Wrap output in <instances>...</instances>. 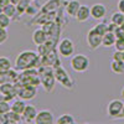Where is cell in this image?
Listing matches in <instances>:
<instances>
[{
	"instance_id": "cell-22",
	"label": "cell",
	"mask_w": 124,
	"mask_h": 124,
	"mask_svg": "<svg viewBox=\"0 0 124 124\" xmlns=\"http://www.w3.org/2000/svg\"><path fill=\"white\" fill-rule=\"evenodd\" d=\"M56 124H75L76 123V119L73 118V116L70 114V113H65V114L60 116L56 120H55Z\"/></svg>"
},
{
	"instance_id": "cell-4",
	"label": "cell",
	"mask_w": 124,
	"mask_h": 124,
	"mask_svg": "<svg viewBox=\"0 0 124 124\" xmlns=\"http://www.w3.org/2000/svg\"><path fill=\"white\" fill-rule=\"evenodd\" d=\"M89 58L86 55L82 54H77L73 55L71 57V68L73 70L77 73H82V72H86L89 68Z\"/></svg>"
},
{
	"instance_id": "cell-21",
	"label": "cell",
	"mask_w": 124,
	"mask_h": 124,
	"mask_svg": "<svg viewBox=\"0 0 124 124\" xmlns=\"http://www.w3.org/2000/svg\"><path fill=\"white\" fill-rule=\"evenodd\" d=\"M3 13H5V14H6L10 19H11V20H14V19L19 15V13H17V8H16V5L13 4V3L8 4V5L3 9Z\"/></svg>"
},
{
	"instance_id": "cell-14",
	"label": "cell",
	"mask_w": 124,
	"mask_h": 124,
	"mask_svg": "<svg viewBox=\"0 0 124 124\" xmlns=\"http://www.w3.org/2000/svg\"><path fill=\"white\" fill-rule=\"evenodd\" d=\"M37 109H36V107L35 106H32V104H26V107H25V109H24V112H23V114H21V117H23V122H26V123H32V122H35V118H36V116H37Z\"/></svg>"
},
{
	"instance_id": "cell-36",
	"label": "cell",
	"mask_w": 124,
	"mask_h": 124,
	"mask_svg": "<svg viewBox=\"0 0 124 124\" xmlns=\"http://www.w3.org/2000/svg\"><path fill=\"white\" fill-rule=\"evenodd\" d=\"M8 4H10V0H0V6H1L3 9H4Z\"/></svg>"
},
{
	"instance_id": "cell-15",
	"label": "cell",
	"mask_w": 124,
	"mask_h": 124,
	"mask_svg": "<svg viewBox=\"0 0 124 124\" xmlns=\"http://www.w3.org/2000/svg\"><path fill=\"white\" fill-rule=\"evenodd\" d=\"M48 40L47 37V32L45 31V29H36L32 34V42L36 45V46H40L45 44L46 41Z\"/></svg>"
},
{
	"instance_id": "cell-17",
	"label": "cell",
	"mask_w": 124,
	"mask_h": 124,
	"mask_svg": "<svg viewBox=\"0 0 124 124\" xmlns=\"http://www.w3.org/2000/svg\"><path fill=\"white\" fill-rule=\"evenodd\" d=\"M81 5L82 4L78 1V0H70V1L66 4V14L71 17H76Z\"/></svg>"
},
{
	"instance_id": "cell-29",
	"label": "cell",
	"mask_w": 124,
	"mask_h": 124,
	"mask_svg": "<svg viewBox=\"0 0 124 124\" xmlns=\"http://www.w3.org/2000/svg\"><path fill=\"white\" fill-rule=\"evenodd\" d=\"M94 30L97 31L98 34H101V35L103 36L106 32H108V25H107L104 21H102V23H99V24H97V25L94 26Z\"/></svg>"
},
{
	"instance_id": "cell-5",
	"label": "cell",
	"mask_w": 124,
	"mask_h": 124,
	"mask_svg": "<svg viewBox=\"0 0 124 124\" xmlns=\"http://www.w3.org/2000/svg\"><path fill=\"white\" fill-rule=\"evenodd\" d=\"M54 72H55V77H56V81L58 82V83H61L62 86H63L65 88L67 89H72L73 88V85H75V81L73 78H72L68 72L65 70L63 66H57L54 68Z\"/></svg>"
},
{
	"instance_id": "cell-30",
	"label": "cell",
	"mask_w": 124,
	"mask_h": 124,
	"mask_svg": "<svg viewBox=\"0 0 124 124\" xmlns=\"http://www.w3.org/2000/svg\"><path fill=\"white\" fill-rule=\"evenodd\" d=\"M8 37H9V34H8L6 29L0 27V45H3L5 41L8 40Z\"/></svg>"
},
{
	"instance_id": "cell-35",
	"label": "cell",
	"mask_w": 124,
	"mask_h": 124,
	"mask_svg": "<svg viewBox=\"0 0 124 124\" xmlns=\"http://www.w3.org/2000/svg\"><path fill=\"white\" fill-rule=\"evenodd\" d=\"M0 124H8L6 114H0Z\"/></svg>"
},
{
	"instance_id": "cell-23",
	"label": "cell",
	"mask_w": 124,
	"mask_h": 124,
	"mask_svg": "<svg viewBox=\"0 0 124 124\" xmlns=\"http://www.w3.org/2000/svg\"><path fill=\"white\" fill-rule=\"evenodd\" d=\"M6 118H8V124H16V123L23 122L21 114H17V113H15L13 110L6 113Z\"/></svg>"
},
{
	"instance_id": "cell-32",
	"label": "cell",
	"mask_w": 124,
	"mask_h": 124,
	"mask_svg": "<svg viewBox=\"0 0 124 124\" xmlns=\"http://www.w3.org/2000/svg\"><path fill=\"white\" fill-rule=\"evenodd\" d=\"M37 10H39V8L32 6V4H30V5H29V8L26 9L25 14H26V15H29V16H32V15H35V14L37 13Z\"/></svg>"
},
{
	"instance_id": "cell-8",
	"label": "cell",
	"mask_w": 124,
	"mask_h": 124,
	"mask_svg": "<svg viewBox=\"0 0 124 124\" xmlns=\"http://www.w3.org/2000/svg\"><path fill=\"white\" fill-rule=\"evenodd\" d=\"M36 96H37V87L17 83V97L19 98H21L24 101H31Z\"/></svg>"
},
{
	"instance_id": "cell-18",
	"label": "cell",
	"mask_w": 124,
	"mask_h": 124,
	"mask_svg": "<svg viewBox=\"0 0 124 124\" xmlns=\"http://www.w3.org/2000/svg\"><path fill=\"white\" fill-rule=\"evenodd\" d=\"M116 41H117L116 34L112 32V31H108L102 37V46L103 47H112L116 45Z\"/></svg>"
},
{
	"instance_id": "cell-24",
	"label": "cell",
	"mask_w": 124,
	"mask_h": 124,
	"mask_svg": "<svg viewBox=\"0 0 124 124\" xmlns=\"http://www.w3.org/2000/svg\"><path fill=\"white\" fill-rule=\"evenodd\" d=\"M13 68V63L9 57L0 56V71H9Z\"/></svg>"
},
{
	"instance_id": "cell-41",
	"label": "cell",
	"mask_w": 124,
	"mask_h": 124,
	"mask_svg": "<svg viewBox=\"0 0 124 124\" xmlns=\"http://www.w3.org/2000/svg\"><path fill=\"white\" fill-rule=\"evenodd\" d=\"M123 61H124V52H123Z\"/></svg>"
},
{
	"instance_id": "cell-31",
	"label": "cell",
	"mask_w": 124,
	"mask_h": 124,
	"mask_svg": "<svg viewBox=\"0 0 124 124\" xmlns=\"http://www.w3.org/2000/svg\"><path fill=\"white\" fill-rule=\"evenodd\" d=\"M114 47H116V50H119V51L124 52V37H117Z\"/></svg>"
},
{
	"instance_id": "cell-20",
	"label": "cell",
	"mask_w": 124,
	"mask_h": 124,
	"mask_svg": "<svg viewBox=\"0 0 124 124\" xmlns=\"http://www.w3.org/2000/svg\"><path fill=\"white\" fill-rule=\"evenodd\" d=\"M110 70H112L113 73H116V75L124 73V61L123 60H112Z\"/></svg>"
},
{
	"instance_id": "cell-6",
	"label": "cell",
	"mask_w": 124,
	"mask_h": 124,
	"mask_svg": "<svg viewBox=\"0 0 124 124\" xmlns=\"http://www.w3.org/2000/svg\"><path fill=\"white\" fill-rule=\"evenodd\" d=\"M57 50H58V55L60 57L63 58H71L75 55V44L73 41L68 37L62 39L58 45H57Z\"/></svg>"
},
{
	"instance_id": "cell-28",
	"label": "cell",
	"mask_w": 124,
	"mask_h": 124,
	"mask_svg": "<svg viewBox=\"0 0 124 124\" xmlns=\"http://www.w3.org/2000/svg\"><path fill=\"white\" fill-rule=\"evenodd\" d=\"M11 24V19H10L5 13H0V27H4V29H8Z\"/></svg>"
},
{
	"instance_id": "cell-40",
	"label": "cell",
	"mask_w": 124,
	"mask_h": 124,
	"mask_svg": "<svg viewBox=\"0 0 124 124\" xmlns=\"http://www.w3.org/2000/svg\"><path fill=\"white\" fill-rule=\"evenodd\" d=\"M1 11H3V8H1V6H0V13H1Z\"/></svg>"
},
{
	"instance_id": "cell-11",
	"label": "cell",
	"mask_w": 124,
	"mask_h": 124,
	"mask_svg": "<svg viewBox=\"0 0 124 124\" xmlns=\"http://www.w3.org/2000/svg\"><path fill=\"white\" fill-rule=\"evenodd\" d=\"M35 123L36 124H52V123H55L54 113L48 109H42V110L37 112Z\"/></svg>"
},
{
	"instance_id": "cell-12",
	"label": "cell",
	"mask_w": 124,
	"mask_h": 124,
	"mask_svg": "<svg viewBox=\"0 0 124 124\" xmlns=\"http://www.w3.org/2000/svg\"><path fill=\"white\" fill-rule=\"evenodd\" d=\"M107 16V8L101 4V3H97V4H93L91 6V17L94 19V20H104Z\"/></svg>"
},
{
	"instance_id": "cell-10",
	"label": "cell",
	"mask_w": 124,
	"mask_h": 124,
	"mask_svg": "<svg viewBox=\"0 0 124 124\" xmlns=\"http://www.w3.org/2000/svg\"><path fill=\"white\" fill-rule=\"evenodd\" d=\"M102 35L98 34L97 31L94 30V27H92L91 30H88L87 36H86V41L87 45L91 50H97L102 46Z\"/></svg>"
},
{
	"instance_id": "cell-39",
	"label": "cell",
	"mask_w": 124,
	"mask_h": 124,
	"mask_svg": "<svg viewBox=\"0 0 124 124\" xmlns=\"http://www.w3.org/2000/svg\"><path fill=\"white\" fill-rule=\"evenodd\" d=\"M19 1H20V0H10V3H13V4H15V5H16Z\"/></svg>"
},
{
	"instance_id": "cell-3",
	"label": "cell",
	"mask_w": 124,
	"mask_h": 124,
	"mask_svg": "<svg viewBox=\"0 0 124 124\" xmlns=\"http://www.w3.org/2000/svg\"><path fill=\"white\" fill-rule=\"evenodd\" d=\"M17 83L39 87L41 85V78H40L39 70L37 68H29V70L21 71V73L19 75Z\"/></svg>"
},
{
	"instance_id": "cell-2",
	"label": "cell",
	"mask_w": 124,
	"mask_h": 124,
	"mask_svg": "<svg viewBox=\"0 0 124 124\" xmlns=\"http://www.w3.org/2000/svg\"><path fill=\"white\" fill-rule=\"evenodd\" d=\"M39 73H40V78H41V86L44 87V89L46 92H52L55 89L56 86V77H55V72H54V67L51 66H42L41 65L39 68Z\"/></svg>"
},
{
	"instance_id": "cell-19",
	"label": "cell",
	"mask_w": 124,
	"mask_h": 124,
	"mask_svg": "<svg viewBox=\"0 0 124 124\" xmlns=\"http://www.w3.org/2000/svg\"><path fill=\"white\" fill-rule=\"evenodd\" d=\"M25 102L26 101H24V99L17 97L16 99H14L11 102V110L15 112V113H17V114H23V112H24V109L26 107V103Z\"/></svg>"
},
{
	"instance_id": "cell-26",
	"label": "cell",
	"mask_w": 124,
	"mask_h": 124,
	"mask_svg": "<svg viewBox=\"0 0 124 124\" xmlns=\"http://www.w3.org/2000/svg\"><path fill=\"white\" fill-rule=\"evenodd\" d=\"M31 4V0H20V1L16 4V8H17V13L19 15H23L25 14L26 9L29 8V5Z\"/></svg>"
},
{
	"instance_id": "cell-16",
	"label": "cell",
	"mask_w": 124,
	"mask_h": 124,
	"mask_svg": "<svg viewBox=\"0 0 124 124\" xmlns=\"http://www.w3.org/2000/svg\"><path fill=\"white\" fill-rule=\"evenodd\" d=\"M91 17V6L87 5H81L78 13L76 15V20L78 23H86Z\"/></svg>"
},
{
	"instance_id": "cell-27",
	"label": "cell",
	"mask_w": 124,
	"mask_h": 124,
	"mask_svg": "<svg viewBox=\"0 0 124 124\" xmlns=\"http://www.w3.org/2000/svg\"><path fill=\"white\" fill-rule=\"evenodd\" d=\"M10 110H11V103L0 98V114H6Z\"/></svg>"
},
{
	"instance_id": "cell-34",
	"label": "cell",
	"mask_w": 124,
	"mask_h": 124,
	"mask_svg": "<svg viewBox=\"0 0 124 124\" xmlns=\"http://www.w3.org/2000/svg\"><path fill=\"white\" fill-rule=\"evenodd\" d=\"M117 8H118V10L120 13L124 14V0H119L118 4H117Z\"/></svg>"
},
{
	"instance_id": "cell-42",
	"label": "cell",
	"mask_w": 124,
	"mask_h": 124,
	"mask_svg": "<svg viewBox=\"0 0 124 124\" xmlns=\"http://www.w3.org/2000/svg\"><path fill=\"white\" fill-rule=\"evenodd\" d=\"M31 1H35V0H31Z\"/></svg>"
},
{
	"instance_id": "cell-7",
	"label": "cell",
	"mask_w": 124,
	"mask_h": 124,
	"mask_svg": "<svg viewBox=\"0 0 124 124\" xmlns=\"http://www.w3.org/2000/svg\"><path fill=\"white\" fill-rule=\"evenodd\" d=\"M17 97V83L8 82V83L0 85V98L5 101H13Z\"/></svg>"
},
{
	"instance_id": "cell-13",
	"label": "cell",
	"mask_w": 124,
	"mask_h": 124,
	"mask_svg": "<svg viewBox=\"0 0 124 124\" xmlns=\"http://www.w3.org/2000/svg\"><path fill=\"white\" fill-rule=\"evenodd\" d=\"M19 75L17 70H9V71H0V85L8 83V82H13V83H16L19 81Z\"/></svg>"
},
{
	"instance_id": "cell-25",
	"label": "cell",
	"mask_w": 124,
	"mask_h": 124,
	"mask_svg": "<svg viewBox=\"0 0 124 124\" xmlns=\"http://www.w3.org/2000/svg\"><path fill=\"white\" fill-rule=\"evenodd\" d=\"M110 23L116 24L117 26H120L124 23V14L120 13L119 10H118V11H116V13H113L112 14V17H110Z\"/></svg>"
},
{
	"instance_id": "cell-1",
	"label": "cell",
	"mask_w": 124,
	"mask_h": 124,
	"mask_svg": "<svg viewBox=\"0 0 124 124\" xmlns=\"http://www.w3.org/2000/svg\"><path fill=\"white\" fill-rule=\"evenodd\" d=\"M14 65L17 71H24L29 68H39L41 66V56L36 51L25 50V51H21L16 56Z\"/></svg>"
},
{
	"instance_id": "cell-33",
	"label": "cell",
	"mask_w": 124,
	"mask_h": 124,
	"mask_svg": "<svg viewBox=\"0 0 124 124\" xmlns=\"http://www.w3.org/2000/svg\"><path fill=\"white\" fill-rule=\"evenodd\" d=\"M112 60H123V51L116 50L112 55Z\"/></svg>"
},
{
	"instance_id": "cell-38",
	"label": "cell",
	"mask_w": 124,
	"mask_h": 124,
	"mask_svg": "<svg viewBox=\"0 0 124 124\" xmlns=\"http://www.w3.org/2000/svg\"><path fill=\"white\" fill-rule=\"evenodd\" d=\"M119 119H124V108H123V112H122V114L119 116Z\"/></svg>"
},
{
	"instance_id": "cell-37",
	"label": "cell",
	"mask_w": 124,
	"mask_h": 124,
	"mask_svg": "<svg viewBox=\"0 0 124 124\" xmlns=\"http://www.w3.org/2000/svg\"><path fill=\"white\" fill-rule=\"evenodd\" d=\"M120 96H122V99H124V87H122L120 89Z\"/></svg>"
},
{
	"instance_id": "cell-9",
	"label": "cell",
	"mask_w": 124,
	"mask_h": 124,
	"mask_svg": "<svg viewBox=\"0 0 124 124\" xmlns=\"http://www.w3.org/2000/svg\"><path fill=\"white\" fill-rule=\"evenodd\" d=\"M124 108V103L120 99H112L107 106V114L112 119H119Z\"/></svg>"
}]
</instances>
